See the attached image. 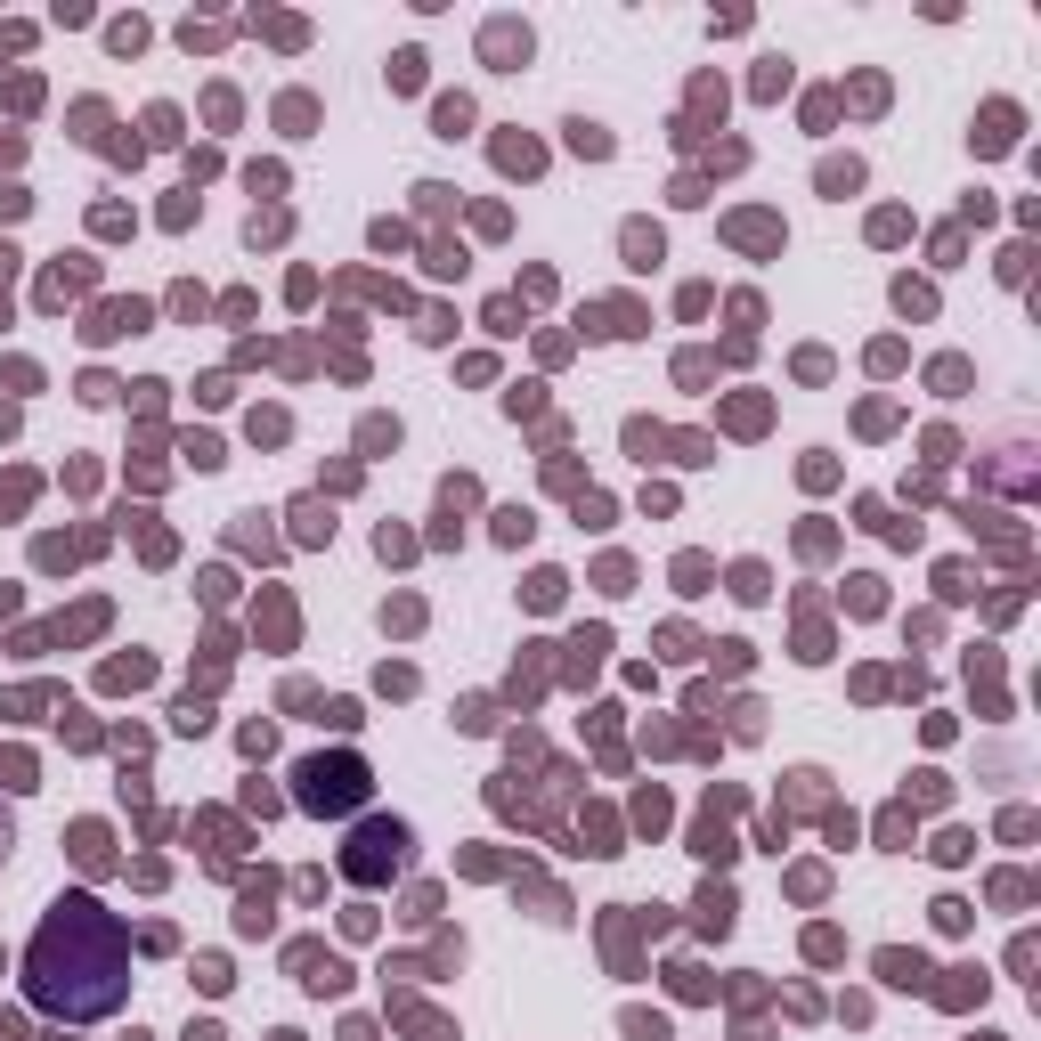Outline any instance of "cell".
<instances>
[{
    "mask_svg": "<svg viewBox=\"0 0 1041 1041\" xmlns=\"http://www.w3.org/2000/svg\"><path fill=\"white\" fill-rule=\"evenodd\" d=\"M122 993H131V928L98 895H57L25 952V1001L41 1017L90 1025V1017H114Z\"/></svg>",
    "mask_w": 1041,
    "mask_h": 1041,
    "instance_id": "6da1fadb",
    "label": "cell"
},
{
    "mask_svg": "<svg viewBox=\"0 0 1041 1041\" xmlns=\"http://www.w3.org/2000/svg\"><path fill=\"white\" fill-rule=\"evenodd\" d=\"M293 781H301L293 798L310 806V814H350V806H366V789H375L366 757H350V749H334V757H301Z\"/></svg>",
    "mask_w": 1041,
    "mask_h": 1041,
    "instance_id": "7a4b0ae2",
    "label": "cell"
},
{
    "mask_svg": "<svg viewBox=\"0 0 1041 1041\" xmlns=\"http://www.w3.org/2000/svg\"><path fill=\"white\" fill-rule=\"evenodd\" d=\"M399 863H407V822H391V814H375V822L350 838V854H342V871H350L358 887H383Z\"/></svg>",
    "mask_w": 1041,
    "mask_h": 1041,
    "instance_id": "3957f363",
    "label": "cell"
},
{
    "mask_svg": "<svg viewBox=\"0 0 1041 1041\" xmlns=\"http://www.w3.org/2000/svg\"><path fill=\"white\" fill-rule=\"evenodd\" d=\"M480 57H488L497 74H513L521 57H529V25H521V17H488V25H480Z\"/></svg>",
    "mask_w": 1041,
    "mask_h": 1041,
    "instance_id": "277c9868",
    "label": "cell"
},
{
    "mask_svg": "<svg viewBox=\"0 0 1041 1041\" xmlns=\"http://www.w3.org/2000/svg\"><path fill=\"white\" fill-rule=\"evenodd\" d=\"M1009 139H1017V106H985V131H976V147H985V155H1001Z\"/></svg>",
    "mask_w": 1041,
    "mask_h": 1041,
    "instance_id": "5b68a950",
    "label": "cell"
},
{
    "mask_svg": "<svg viewBox=\"0 0 1041 1041\" xmlns=\"http://www.w3.org/2000/svg\"><path fill=\"white\" fill-rule=\"evenodd\" d=\"M432 131H440V139H464V131H472V98H440V106H432Z\"/></svg>",
    "mask_w": 1041,
    "mask_h": 1041,
    "instance_id": "8992f818",
    "label": "cell"
},
{
    "mask_svg": "<svg viewBox=\"0 0 1041 1041\" xmlns=\"http://www.w3.org/2000/svg\"><path fill=\"white\" fill-rule=\"evenodd\" d=\"M497 163H505V171H521V179H529V171H537V163H545V147H537V139H497Z\"/></svg>",
    "mask_w": 1041,
    "mask_h": 1041,
    "instance_id": "52a82bcc",
    "label": "cell"
},
{
    "mask_svg": "<svg viewBox=\"0 0 1041 1041\" xmlns=\"http://www.w3.org/2000/svg\"><path fill=\"white\" fill-rule=\"evenodd\" d=\"M74 854H82V871H106V830H98V822H74Z\"/></svg>",
    "mask_w": 1041,
    "mask_h": 1041,
    "instance_id": "ba28073f",
    "label": "cell"
},
{
    "mask_svg": "<svg viewBox=\"0 0 1041 1041\" xmlns=\"http://www.w3.org/2000/svg\"><path fill=\"white\" fill-rule=\"evenodd\" d=\"M879 968H887V985H920V976H928L920 952H879Z\"/></svg>",
    "mask_w": 1041,
    "mask_h": 1041,
    "instance_id": "9c48e42d",
    "label": "cell"
},
{
    "mask_svg": "<svg viewBox=\"0 0 1041 1041\" xmlns=\"http://www.w3.org/2000/svg\"><path fill=\"white\" fill-rule=\"evenodd\" d=\"M627 261H635V269H651V261H659V228H643V220L627 228Z\"/></svg>",
    "mask_w": 1041,
    "mask_h": 1041,
    "instance_id": "30bf717a",
    "label": "cell"
},
{
    "mask_svg": "<svg viewBox=\"0 0 1041 1041\" xmlns=\"http://www.w3.org/2000/svg\"><path fill=\"white\" fill-rule=\"evenodd\" d=\"M822 188H830V196H846V188H863V163H854V155H846V163H822Z\"/></svg>",
    "mask_w": 1041,
    "mask_h": 1041,
    "instance_id": "8fae6325",
    "label": "cell"
},
{
    "mask_svg": "<svg viewBox=\"0 0 1041 1041\" xmlns=\"http://www.w3.org/2000/svg\"><path fill=\"white\" fill-rule=\"evenodd\" d=\"M562 586H570L562 570H537V578H529V602H537V610H554V602H562Z\"/></svg>",
    "mask_w": 1041,
    "mask_h": 1041,
    "instance_id": "7c38bea8",
    "label": "cell"
},
{
    "mask_svg": "<svg viewBox=\"0 0 1041 1041\" xmlns=\"http://www.w3.org/2000/svg\"><path fill=\"white\" fill-rule=\"evenodd\" d=\"M415 82H423V49H399L391 57V90H415Z\"/></svg>",
    "mask_w": 1041,
    "mask_h": 1041,
    "instance_id": "4fadbf2b",
    "label": "cell"
},
{
    "mask_svg": "<svg viewBox=\"0 0 1041 1041\" xmlns=\"http://www.w3.org/2000/svg\"><path fill=\"white\" fill-rule=\"evenodd\" d=\"M570 147L578 155H610V131H602V122H570Z\"/></svg>",
    "mask_w": 1041,
    "mask_h": 1041,
    "instance_id": "5bb4252c",
    "label": "cell"
},
{
    "mask_svg": "<svg viewBox=\"0 0 1041 1041\" xmlns=\"http://www.w3.org/2000/svg\"><path fill=\"white\" fill-rule=\"evenodd\" d=\"M789 90V57H765V74H757V98H781Z\"/></svg>",
    "mask_w": 1041,
    "mask_h": 1041,
    "instance_id": "9a60e30c",
    "label": "cell"
},
{
    "mask_svg": "<svg viewBox=\"0 0 1041 1041\" xmlns=\"http://www.w3.org/2000/svg\"><path fill=\"white\" fill-rule=\"evenodd\" d=\"M732 236H741V244H773V220H757V212H741V220H732Z\"/></svg>",
    "mask_w": 1041,
    "mask_h": 1041,
    "instance_id": "2e32d148",
    "label": "cell"
},
{
    "mask_svg": "<svg viewBox=\"0 0 1041 1041\" xmlns=\"http://www.w3.org/2000/svg\"><path fill=\"white\" fill-rule=\"evenodd\" d=\"M895 301H903V310H911V318H928V310H936V301H928V285H911V277L895 285Z\"/></svg>",
    "mask_w": 1041,
    "mask_h": 1041,
    "instance_id": "e0dca14e",
    "label": "cell"
},
{
    "mask_svg": "<svg viewBox=\"0 0 1041 1041\" xmlns=\"http://www.w3.org/2000/svg\"><path fill=\"white\" fill-rule=\"evenodd\" d=\"M732 594H749V602H757V594H765V570H757V562H741V570H732Z\"/></svg>",
    "mask_w": 1041,
    "mask_h": 1041,
    "instance_id": "ac0fdd59",
    "label": "cell"
},
{
    "mask_svg": "<svg viewBox=\"0 0 1041 1041\" xmlns=\"http://www.w3.org/2000/svg\"><path fill=\"white\" fill-rule=\"evenodd\" d=\"M0 854H9V814H0Z\"/></svg>",
    "mask_w": 1041,
    "mask_h": 1041,
    "instance_id": "d6986e66",
    "label": "cell"
}]
</instances>
